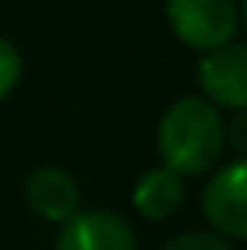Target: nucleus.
Returning a JSON list of instances; mask_svg holds the SVG:
<instances>
[{
	"mask_svg": "<svg viewBox=\"0 0 247 250\" xmlns=\"http://www.w3.org/2000/svg\"><path fill=\"white\" fill-rule=\"evenodd\" d=\"M166 21L176 41L200 54L234 44V34L241 27L234 0H166Z\"/></svg>",
	"mask_w": 247,
	"mask_h": 250,
	"instance_id": "obj_2",
	"label": "nucleus"
},
{
	"mask_svg": "<svg viewBox=\"0 0 247 250\" xmlns=\"http://www.w3.org/2000/svg\"><path fill=\"white\" fill-rule=\"evenodd\" d=\"M200 98L213 108H247V44H227L220 51H210L197 64Z\"/></svg>",
	"mask_w": 247,
	"mask_h": 250,
	"instance_id": "obj_4",
	"label": "nucleus"
},
{
	"mask_svg": "<svg viewBox=\"0 0 247 250\" xmlns=\"http://www.w3.org/2000/svg\"><path fill=\"white\" fill-rule=\"evenodd\" d=\"M183 200H186L183 176L169 172L166 166H156V169H149V172H142L139 183H135V189H132V207L149 223L169 220L176 209L183 207Z\"/></svg>",
	"mask_w": 247,
	"mask_h": 250,
	"instance_id": "obj_7",
	"label": "nucleus"
},
{
	"mask_svg": "<svg viewBox=\"0 0 247 250\" xmlns=\"http://www.w3.org/2000/svg\"><path fill=\"white\" fill-rule=\"evenodd\" d=\"M203 216L224 240H247V159L220 166L203 186Z\"/></svg>",
	"mask_w": 247,
	"mask_h": 250,
	"instance_id": "obj_3",
	"label": "nucleus"
},
{
	"mask_svg": "<svg viewBox=\"0 0 247 250\" xmlns=\"http://www.w3.org/2000/svg\"><path fill=\"white\" fill-rule=\"evenodd\" d=\"M163 250H230L224 237H217L213 230H186L180 237H173Z\"/></svg>",
	"mask_w": 247,
	"mask_h": 250,
	"instance_id": "obj_9",
	"label": "nucleus"
},
{
	"mask_svg": "<svg viewBox=\"0 0 247 250\" xmlns=\"http://www.w3.org/2000/svg\"><path fill=\"white\" fill-rule=\"evenodd\" d=\"M224 112L200 95L169 102L156 125V152L176 176H203L224 156Z\"/></svg>",
	"mask_w": 247,
	"mask_h": 250,
	"instance_id": "obj_1",
	"label": "nucleus"
},
{
	"mask_svg": "<svg viewBox=\"0 0 247 250\" xmlns=\"http://www.w3.org/2000/svg\"><path fill=\"white\" fill-rule=\"evenodd\" d=\"M24 78V54L10 38H0V102L14 95V88Z\"/></svg>",
	"mask_w": 247,
	"mask_h": 250,
	"instance_id": "obj_8",
	"label": "nucleus"
},
{
	"mask_svg": "<svg viewBox=\"0 0 247 250\" xmlns=\"http://www.w3.org/2000/svg\"><path fill=\"white\" fill-rule=\"evenodd\" d=\"M224 146H230L237 159H247V108L224 122Z\"/></svg>",
	"mask_w": 247,
	"mask_h": 250,
	"instance_id": "obj_10",
	"label": "nucleus"
},
{
	"mask_svg": "<svg viewBox=\"0 0 247 250\" xmlns=\"http://www.w3.org/2000/svg\"><path fill=\"white\" fill-rule=\"evenodd\" d=\"M237 14H241V24H244V31H247V0L237 3Z\"/></svg>",
	"mask_w": 247,
	"mask_h": 250,
	"instance_id": "obj_11",
	"label": "nucleus"
},
{
	"mask_svg": "<svg viewBox=\"0 0 247 250\" xmlns=\"http://www.w3.org/2000/svg\"><path fill=\"white\" fill-rule=\"evenodd\" d=\"M24 200L34 216L61 227L82 209V186L61 166H38L24 179Z\"/></svg>",
	"mask_w": 247,
	"mask_h": 250,
	"instance_id": "obj_6",
	"label": "nucleus"
},
{
	"mask_svg": "<svg viewBox=\"0 0 247 250\" xmlns=\"http://www.w3.org/2000/svg\"><path fill=\"white\" fill-rule=\"evenodd\" d=\"M54 250H139L132 227L112 209H78L58 227Z\"/></svg>",
	"mask_w": 247,
	"mask_h": 250,
	"instance_id": "obj_5",
	"label": "nucleus"
}]
</instances>
